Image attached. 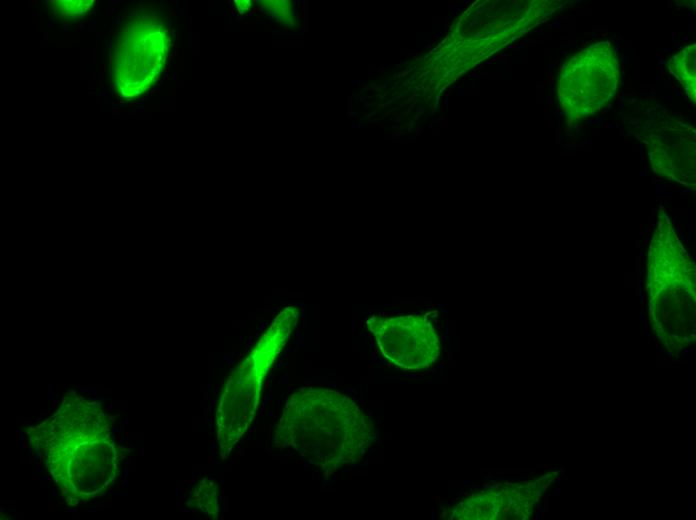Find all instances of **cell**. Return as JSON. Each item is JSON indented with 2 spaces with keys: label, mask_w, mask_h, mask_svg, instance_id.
<instances>
[{
  "label": "cell",
  "mask_w": 696,
  "mask_h": 520,
  "mask_svg": "<svg viewBox=\"0 0 696 520\" xmlns=\"http://www.w3.org/2000/svg\"><path fill=\"white\" fill-rule=\"evenodd\" d=\"M167 36L156 18L135 13L119 27L112 78L120 95L134 99L157 80L166 60Z\"/></svg>",
  "instance_id": "6da1fadb"
},
{
  "label": "cell",
  "mask_w": 696,
  "mask_h": 520,
  "mask_svg": "<svg viewBox=\"0 0 696 520\" xmlns=\"http://www.w3.org/2000/svg\"><path fill=\"white\" fill-rule=\"evenodd\" d=\"M619 64L610 42H599L574 54L558 75L561 109L573 118H583L602 109L614 97Z\"/></svg>",
  "instance_id": "7a4b0ae2"
},
{
  "label": "cell",
  "mask_w": 696,
  "mask_h": 520,
  "mask_svg": "<svg viewBox=\"0 0 696 520\" xmlns=\"http://www.w3.org/2000/svg\"><path fill=\"white\" fill-rule=\"evenodd\" d=\"M50 3L52 13L64 19L82 17L93 5L92 0H61Z\"/></svg>",
  "instance_id": "277c9868"
},
{
  "label": "cell",
  "mask_w": 696,
  "mask_h": 520,
  "mask_svg": "<svg viewBox=\"0 0 696 520\" xmlns=\"http://www.w3.org/2000/svg\"><path fill=\"white\" fill-rule=\"evenodd\" d=\"M695 52L696 46L693 44L674 55L668 67L670 72L683 85L687 95L695 101Z\"/></svg>",
  "instance_id": "3957f363"
}]
</instances>
